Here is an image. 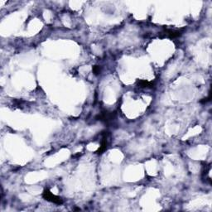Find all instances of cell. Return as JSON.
Returning <instances> with one entry per match:
<instances>
[{
  "instance_id": "cell-6",
  "label": "cell",
  "mask_w": 212,
  "mask_h": 212,
  "mask_svg": "<svg viewBox=\"0 0 212 212\" xmlns=\"http://www.w3.org/2000/svg\"><path fill=\"white\" fill-rule=\"evenodd\" d=\"M93 72H94V74L95 75L100 74V66H94V67H93Z\"/></svg>"
},
{
  "instance_id": "cell-3",
  "label": "cell",
  "mask_w": 212,
  "mask_h": 212,
  "mask_svg": "<svg viewBox=\"0 0 212 212\" xmlns=\"http://www.w3.org/2000/svg\"><path fill=\"white\" fill-rule=\"evenodd\" d=\"M183 33V29L181 30H175V29H166L163 32H161L162 35L161 37H168L171 39H174L177 37H181Z\"/></svg>"
},
{
  "instance_id": "cell-4",
  "label": "cell",
  "mask_w": 212,
  "mask_h": 212,
  "mask_svg": "<svg viewBox=\"0 0 212 212\" xmlns=\"http://www.w3.org/2000/svg\"><path fill=\"white\" fill-rule=\"evenodd\" d=\"M107 145H108V139H107V133H106V135H104L102 138V140H101L100 143V149L97 151L98 154L103 153L107 149Z\"/></svg>"
},
{
  "instance_id": "cell-2",
  "label": "cell",
  "mask_w": 212,
  "mask_h": 212,
  "mask_svg": "<svg viewBox=\"0 0 212 212\" xmlns=\"http://www.w3.org/2000/svg\"><path fill=\"white\" fill-rule=\"evenodd\" d=\"M115 113L114 112H109V111H103L101 112L100 114H99L97 116L98 120H100L102 122H104L105 124H109V122H111L115 118Z\"/></svg>"
},
{
  "instance_id": "cell-7",
  "label": "cell",
  "mask_w": 212,
  "mask_h": 212,
  "mask_svg": "<svg viewBox=\"0 0 212 212\" xmlns=\"http://www.w3.org/2000/svg\"><path fill=\"white\" fill-rule=\"evenodd\" d=\"M210 100V95L207 98H206V99H203V100H201L200 102L201 103H202V104H205V103H207V102H209V101Z\"/></svg>"
},
{
  "instance_id": "cell-1",
  "label": "cell",
  "mask_w": 212,
  "mask_h": 212,
  "mask_svg": "<svg viewBox=\"0 0 212 212\" xmlns=\"http://www.w3.org/2000/svg\"><path fill=\"white\" fill-rule=\"evenodd\" d=\"M43 197L45 199L46 201L50 202L51 203L56 205H61L63 204V200L60 196H57L56 195H54L50 191L49 189H45L43 192Z\"/></svg>"
},
{
  "instance_id": "cell-5",
  "label": "cell",
  "mask_w": 212,
  "mask_h": 212,
  "mask_svg": "<svg viewBox=\"0 0 212 212\" xmlns=\"http://www.w3.org/2000/svg\"><path fill=\"white\" fill-rule=\"evenodd\" d=\"M138 85L142 88H153L154 86V82H150L148 80H139Z\"/></svg>"
}]
</instances>
